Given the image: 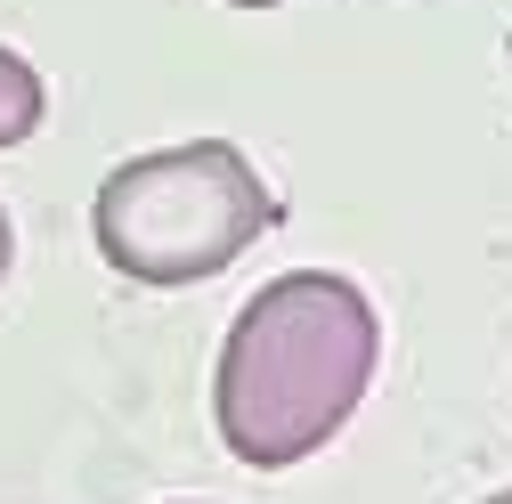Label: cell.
Masks as SVG:
<instances>
[{
	"label": "cell",
	"instance_id": "6da1fadb",
	"mask_svg": "<svg viewBox=\"0 0 512 504\" xmlns=\"http://www.w3.org/2000/svg\"><path fill=\"white\" fill-rule=\"evenodd\" d=\"M382 358L374 301L334 269H285L261 285L220 342L212 423L252 472H293L358 415Z\"/></svg>",
	"mask_w": 512,
	"mask_h": 504
},
{
	"label": "cell",
	"instance_id": "7a4b0ae2",
	"mask_svg": "<svg viewBox=\"0 0 512 504\" xmlns=\"http://www.w3.org/2000/svg\"><path fill=\"white\" fill-rule=\"evenodd\" d=\"M90 228H98V252L114 277L171 293V285L220 277L244 244H261L277 228V196L244 163V147L187 139V147H155V155L114 163L98 179Z\"/></svg>",
	"mask_w": 512,
	"mask_h": 504
},
{
	"label": "cell",
	"instance_id": "3957f363",
	"mask_svg": "<svg viewBox=\"0 0 512 504\" xmlns=\"http://www.w3.org/2000/svg\"><path fill=\"white\" fill-rule=\"evenodd\" d=\"M41 114H49L41 74L25 66L17 49H0V147H25V139L41 131Z\"/></svg>",
	"mask_w": 512,
	"mask_h": 504
},
{
	"label": "cell",
	"instance_id": "277c9868",
	"mask_svg": "<svg viewBox=\"0 0 512 504\" xmlns=\"http://www.w3.org/2000/svg\"><path fill=\"white\" fill-rule=\"evenodd\" d=\"M9 261H17V228H9V212H0V277H9Z\"/></svg>",
	"mask_w": 512,
	"mask_h": 504
},
{
	"label": "cell",
	"instance_id": "5b68a950",
	"mask_svg": "<svg viewBox=\"0 0 512 504\" xmlns=\"http://www.w3.org/2000/svg\"><path fill=\"white\" fill-rule=\"evenodd\" d=\"M228 9H277V0H228Z\"/></svg>",
	"mask_w": 512,
	"mask_h": 504
},
{
	"label": "cell",
	"instance_id": "8992f818",
	"mask_svg": "<svg viewBox=\"0 0 512 504\" xmlns=\"http://www.w3.org/2000/svg\"><path fill=\"white\" fill-rule=\"evenodd\" d=\"M488 504H512V488H504V496H488Z\"/></svg>",
	"mask_w": 512,
	"mask_h": 504
}]
</instances>
